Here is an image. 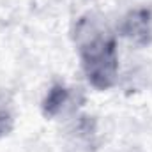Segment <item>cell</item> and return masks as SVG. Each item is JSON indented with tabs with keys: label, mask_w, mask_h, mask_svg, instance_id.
I'll return each mask as SVG.
<instances>
[{
	"label": "cell",
	"mask_w": 152,
	"mask_h": 152,
	"mask_svg": "<svg viewBox=\"0 0 152 152\" xmlns=\"http://www.w3.org/2000/svg\"><path fill=\"white\" fill-rule=\"evenodd\" d=\"M76 44L81 71L96 90H110L118 78V46L117 36L106 21L87 12L75 25Z\"/></svg>",
	"instance_id": "cell-1"
},
{
	"label": "cell",
	"mask_w": 152,
	"mask_h": 152,
	"mask_svg": "<svg viewBox=\"0 0 152 152\" xmlns=\"http://www.w3.org/2000/svg\"><path fill=\"white\" fill-rule=\"evenodd\" d=\"M118 34L138 46L152 42V11L147 7L131 9L118 25Z\"/></svg>",
	"instance_id": "cell-2"
},
{
	"label": "cell",
	"mask_w": 152,
	"mask_h": 152,
	"mask_svg": "<svg viewBox=\"0 0 152 152\" xmlns=\"http://www.w3.org/2000/svg\"><path fill=\"white\" fill-rule=\"evenodd\" d=\"M73 97V92L69 87H66L64 83H55L50 87V90L46 92L42 103H41V110L46 118H55L58 115L66 112V108L69 106Z\"/></svg>",
	"instance_id": "cell-3"
},
{
	"label": "cell",
	"mask_w": 152,
	"mask_h": 152,
	"mask_svg": "<svg viewBox=\"0 0 152 152\" xmlns=\"http://www.w3.org/2000/svg\"><path fill=\"white\" fill-rule=\"evenodd\" d=\"M14 106L9 97L0 94V138L7 136L14 127Z\"/></svg>",
	"instance_id": "cell-4"
}]
</instances>
